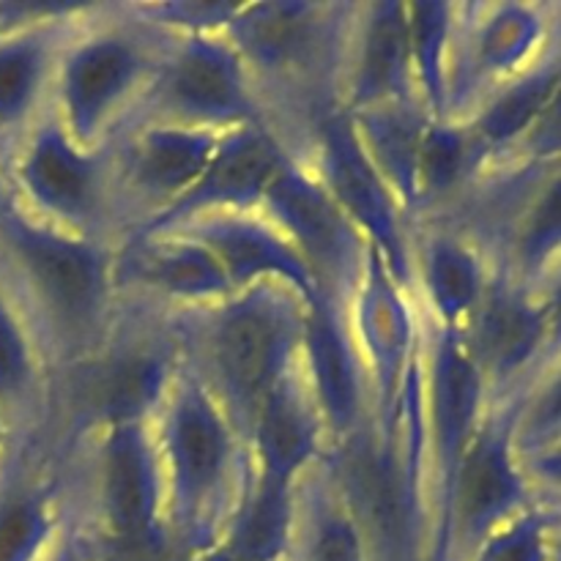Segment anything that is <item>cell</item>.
<instances>
[{
	"mask_svg": "<svg viewBox=\"0 0 561 561\" xmlns=\"http://www.w3.org/2000/svg\"><path fill=\"white\" fill-rule=\"evenodd\" d=\"M301 373L321 411L329 447L359 433L373 420V392L348 307L316 296L307 301Z\"/></svg>",
	"mask_w": 561,
	"mask_h": 561,
	"instance_id": "18",
	"label": "cell"
},
{
	"mask_svg": "<svg viewBox=\"0 0 561 561\" xmlns=\"http://www.w3.org/2000/svg\"><path fill=\"white\" fill-rule=\"evenodd\" d=\"M42 561H91V553H88L85 540L80 537V531L75 529V524L64 526V531L58 535V540L53 542V548L47 551V557Z\"/></svg>",
	"mask_w": 561,
	"mask_h": 561,
	"instance_id": "34",
	"label": "cell"
},
{
	"mask_svg": "<svg viewBox=\"0 0 561 561\" xmlns=\"http://www.w3.org/2000/svg\"><path fill=\"white\" fill-rule=\"evenodd\" d=\"M422 422H425L427 474H431L433 502V548L436 529L453 485L455 469L463 458L466 447L480 431L488 409L493 405L480 367L471 359L463 332L449 327H436L422 316Z\"/></svg>",
	"mask_w": 561,
	"mask_h": 561,
	"instance_id": "10",
	"label": "cell"
},
{
	"mask_svg": "<svg viewBox=\"0 0 561 561\" xmlns=\"http://www.w3.org/2000/svg\"><path fill=\"white\" fill-rule=\"evenodd\" d=\"M420 102L409 42V3L370 0L356 3L345 53L340 104L348 113Z\"/></svg>",
	"mask_w": 561,
	"mask_h": 561,
	"instance_id": "20",
	"label": "cell"
},
{
	"mask_svg": "<svg viewBox=\"0 0 561 561\" xmlns=\"http://www.w3.org/2000/svg\"><path fill=\"white\" fill-rule=\"evenodd\" d=\"M540 296L542 312H546V329H548V343H546V359H542L540 373L551 367L553 362L561 359V261L551 268L542 285L537 288ZM537 373V376H540Z\"/></svg>",
	"mask_w": 561,
	"mask_h": 561,
	"instance_id": "32",
	"label": "cell"
},
{
	"mask_svg": "<svg viewBox=\"0 0 561 561\" xmlns=\"http://www.w3.org/2000/svg\"><path fill=\"white\" fill-rule=\"evenodd\" d=\"M175 548L195 561L222 540L250 482V447L214 394L181 365L151 422Z\"/></svg>",
	"mask_w": 561,
	"mask_h": 561,
	"instance_id": "3",
	"label": "cell"
},
{
	"mask_svg": "<svg viewBox=\"0 0 561 561\" xmlns=\"http://www.w3.org/2000/svg\"><path fill=\"white\" fill-rule=\"evenodd\" d=\"M137 14L170 36L225 33L239 3L228 0H162V3H131Z\"/></svg>",
	"mask_w": 561,
	"mask_h": 561,
	"instance_id": "30",
	"label": "cell"
},
{
	"mask_svg": "<svg viewBox=\"0 0 561 561\" xmlns=\"http://www.w3.org/2000/svg\"><path fill=\"white\" fill-rule=\"evenodd\" d=\"M113 244L66 233L16 206L0 222V272L49 362V370L88 354L118 327Z\"/></svg>",
	"mask_w": 561,
	"mask_h": 561,
	"instance_id": "1",
	"label": "cell"
},
{
	"mask_svg": "<svg viewBox=\"0 0 561 561\" xmlns=\"http://www.w3.org/2000/svg\"><path fill=\"white\" fill-rule=\"evenodd\" d=\"M11 438H14V425H11V420L5 416V411L0 409V466H3L5 453H9L11 447Z\"/></svg>",
	"mask_w": 561,
	"mask_h": 561,
	"instance_id": "36",
	"label": "cell"
},
{
	"mask_svg": "<svg viewBox=\"0 0 561 561\" xmlns=\"http://www.w3.org/2000/svg\"><path fill=\"white\" fill-rule=\"evenodd\" d=\"M493 263L474 239L442 219L414 225V299L436 327L463 329L485 296Z\"/></svg>",
	"mask_w": 561,
	"mask_h": 561,
	"instance_id": "23",
	"label": "cell"
},
{
	"mask_svg": "<svg viewBox=\"0 0 561 561\" xmlns=\"http://www.w3.org/2000/svg\"><path fill=\"white\" fill-rule=\"evenodd\" d=\"M261 214L299 252L318 296L351 307L373 247L305 162L294 157L285 164L263 197Z\"/></svg>",
	"mask_w": 561,
	"mask_h": 561,
	"instance_id": "11",
	"label": "cell"
},
{
	"mask_svg": "<svg viewBox=\"0 0 561 561\" xmlns=\"http://www.w3.org/2000/svg\"><path fill=\"white\" fill-rule=\"evenodd\" d=\"M250 477L268 485L301 488L329 449L321 411L301 373V362L277 383L250 431Z\"/></svg>",
	"mask_w": 561,
	"mask_h": 561,
	"instance_id": "22",
	"label": "cell"
},
{
	"mask_svg": "<svg viewBox=\"0 0 561 561\" xmlns=\"http://www.w3.org/2000/svg\"><path fill=\"white\" fill-rule=\"evenodd\" d=\"M535 504L540 499L515 444V400L493 403L455 469L433 561H469L482 542Z\"/></svg>",
	"mask_w": 561,
	"mask_h": 561,
	"instance_id": "7",
	"label": "cell"
},
{
	"mask_svg": "<svg viewBox=\"0 0 561 561\" xmlns=\"http://www.w3.org/2000/svg\"><path fill=\"white\" fill-rule=\"evenodd\" d=\"M14 206V197H11V184H9V173H5V159L0 153V222L5 219V214L11 211Z\"/></svg>",
	"mask_w": 561,
	"mask_h": 561,
	"instance_id": "35",
	"label": "cell"
},
{
	"mask_svg": "<svg viewBox=\"0 0 561 561\" xmlns=\"http://www.w3.org/2000/svg\"><path fill=\"white\" fill-rule=\"evenodd\" d=\"M135 121H164L214 131L272 126L244 60L222 33L170 36Z\"/></svg>",
	"mask_w": 561,
	"mask_h": 561,
	"instance_id": "9",
	"label": "cell"
},
{
	"mask_svg": "<svg viewBox=\"0 0 561 561\" xmlns=\"http://www.w3.org/2000/svg\"><path fill=\"white\" fill-rule=\"evenodd\" d=\"M179 370L170 316L124 305L102 345L49 370L38 431L69 449L113 427L151 425Z\"/></svg>",
	"mask_w": 561,
	"mask_h": 561,
	"instance_id": "4",
	"label": "cell"
},
{
	"mask_svg": "<svg viewBox=\"0 0 561 561\" xmlns=\"http://www.w3.org/2000/svg\"><path fill=\"white\" fill-rule=\"evenodd\" d=\"M170 33L131 3H93L60 49L49 113L85 148H104L135 121Z\"/></svg>",
	"mask_w": 561,
	"mask_h": 561,
	"instance_id": "5",
	"label": "cell"
},
{
	"mask_svg": "<svg viewBox=\"0 0 561 561\" xmlns=\"http://www.w3.org/2000/svg\"><path fill=\"white\" fill-rule=\"evenodd\" d=\"M469 561H551V507L535 504L510 520Z\"/></svg>",
	"mask_w": 561,
	"mask_h": 561,
	"instance_id": "29",
	"label": "cell"
},
{
	"mask_svg": "<svg viewBox=\"0 0 561 561\" xmlns=\"http://www.w3.org/2000/svg\"><path fill=\"white\" fill-rule=\"evenodd\" d=\"M520 460L540 502L546 496H561V442L548 444L531 455H520Z\"/></svg>",
	"mask_w": 561,
	"mask_h": 561,
	"instance_id": "33",
	"label": "cell"
},
{
	"mask_svg": "<svg viewBox=\"0 0 561 561\" xmlns=\"http://www.w3.org/2000/svg\"><path fill=\"white\" fill-rule=\"evenodd\" d=\"M162 230H181L201 241L219 263L233 294L252 285L274 283L296 290L305 301L318 296L316 279L299 252L261 211L206 214Z\"/></svg>",
	"mask_w": 561,
	"mask_h": 561,
	"instance_id": "21",
	"label": "cell"
},
{
	"mask_svg": "<svg viewBox=\"0 0 561 561\" xmlns=\"http://www.w3.org/2000/svg\"><path fill=\"white\" fill-rule=\"evenodd\" d=\"M49 362L22 312L9 279L0 272V409L14 433L38 431L47 398Z\"/></svg>",
	"mask_w": 561,
	"mask_h": 561,
	"instance_id": "24",
	"label": "cell"
},
{
	"mask_svg": "<svg viewBox=\"0 0 561 561\" xmlns=\"http://www.w3.org/2000/svg\"><path fill=\"white\" fill-rule=\"evenodd\" d=\"M455 3H409V42L420 104L433 121H449V60H453Z\"/></svg>",
	"mask_w": 561,
	"mask_h": 561,
	"instance_id": "26",
	"label": "cell"
},
{
	"mask_svg": "<svg viewBox=\"0 0 561 561\" xmlns=\"http://www.w3.org/2000/svg\"><path fill=\"white\" fill-rule=\"evenodd\" d=\"M351 327L365 359L373 392V420L383 422L398 409L422 348V310L414 294L398 283L370 252L359 290L348 307Z\"/></svg>",
	"mask_w": 561,
	"mask_h": 561,
	"instance_id": "17",
	"label": "cell"
},
{
	"mask_svg": "<svg viewBox=\"0 0 561 561\" xmlns=\"http://www.w3.org/2000/svg\"><path fill=\"white\" fill-rule=\"evenodd\" d=\"M551 561H561V520L553 518V510H551Z\"/></svg>",
	"mask_w": 561,
	"mask_h": 561,
	"instance_id": "37",
	"label": "cell"
},
{
	"mask_svg": "<svg viewBox=\"0 0 561 561\" xmlns=\"http://www.w3.org/2000/svg\"><path fill=\"white\" fill-rule=\"evenodd\" d=\"M93 3H16L0 9V153L49 113L55 69L71 25Z\"/></svg>",
	"mask_w": 561,
	"mask_h": 561,
	"instance_id": "13",
	"label": "cell"
},
{
	"mask_svg": "<svg viewBox=\"0 0 561 561\" xmlns=\"http://www.w3.org/2000/svg\"><path fill=\"white\" fill-rule=\"evenodd\" d=\"M121 301L179 316L233 294L222 268L201 241L181 230H135L113 250Z\"/></svg>",
	"mask_w": 561,
	"mask_h": 561,
	"instance_id": "14",
	"label": "cell"
},
{
	"mask_svg": "<svg viewBox=\"0 0 561 561\" xmlns=\"http://www.w3.org/2000/svg\"><path fill=\"white\" fill-rule=\"evenodd\" d=\"M290 561H370L359 529L323 477L321 466L301 488L299 531Z\"/></svg>",
	"mask_w": 561,
	"mask_h": 561,
	"instance_id": "27",
	"label": "cell"
},
{
	"mask_svg": "<svg viewBox=\"0 0 561 561\" xmlns=\"http://www.w3.org/2000/svg\"><path fill=\"white\" fill-rule=\"evenodd\" d=\"M294 157L312 170L323 190L381 255L383 266L414 294V225L373 168L348 110H323L301 135Z\"/></svg>",
	"mask_w": 561,
	"mask_h": 561,
	"instance_id": "8",
	"label": "cell"
},
{
	"mask_svg": "<svg viewBox=\"0 0 561 561\" xmlns=\"http://www.w3.org/2000/svg\"><path fill=\"white\" fill-rule=\"evenodd\" d=\"M460 332L493 403L520 398L546 359L548 329L540 296L499 266Z\"/></svg>",
	"mask_w": 561,
	"mask_h": 561,
	"instance_id": "15",
	"label": "cell"
},
{
	"mask_svg": "<svg viewBox=\"0 0 561 561\" xmlns=\"http://www.w3.org/2000/svg\"><path fill=\"white\" fill-rule=\"evenodd\" d=\"M373 168L381 173L405 217L416 219V168L420 148L431 115L420 102L387 104V107L348 113Z\"/></svg>",
	"mask_w": 561,
	"mask_h": 561,
	"instance_id": "25",
	"label": "cell"
},
{
	"mask_svg": "<svg viewBox=\"0 0 561 561\" xmlns=\"http://www.w3.org/2000/svg\"><path fill=\"white\" fill-rule=\"evenodd\" d=\"M290 159L294 151L272 126L255 124L225 131L201 181L168 214L137 230L173 228L206 214L261 211L268 186Z\"/></svg>",
	"mask_w": 561,
	"mask_h": 561,
	"instance_id": "19",
	"label": "cell"
},
{
	"mask_svg": "<svg viewBox=\"0 0 561 561\" xmlns=\"http://www.w3.org/2000/svg\"><path fill=\"white\" fill-rule=\"evenodd\" d=\"M5 173L14 206L38 222L113 247L129 233L107 151L80 146L53 113L11 148Z\"/></svg>",
	"mask_w": 561,
	"mask_h": 561,
	"instance_id": "6",
	"label": "cell"
},
{
	"mask_svg": "<svg viewBox=\"0 0 561 561\" xmlns=\"http://www.w3.org/2000/svg\"><path fill=\"white\" fill-rule=\"evenodd\" d=\"M561 442V359L540 373L520 398H515V444L531 455Z\"/></svg>",
	"mask_w": 561,
	"mask_h": 561,
	"instance_id": "28",
	"label": "cell"
},
{
	"mask_svg": "<svg viewBox=\"0 0 561 561\" xmlns=\"http://www.w3.org/2000/svg\"><path fill=\"white\" fill-rule=\"evenodd\" d=\"M69 515L64 449L42 431L14 433L0 466V561H42Z\"/></svg>",
	"mask_w": 561,
	"mask_h": 561,
	"instance_id": "16",
	"label": "cell"
},
{
	"mask_svg": "<svg viewBox=\"0 0 561 561\" xmlns=\"http://www.w3.org/2000/svg\"><path fill=\"white\" fill-rule=\"evenodd\" d=\"M305 312L296 290L263 283L170 316L181 365L214 394L244 442L268 394L299 367Z\"/></svg>",
	"mask_w": 561,
	"mask_h": 561,
	"instance_id": "2",
	"label": "cell"
},
{
	"mask_svg": "<svg viewBox=\"0 0 561 561\" xmlns=\"http://www.w3.org/2000/svg\"><path fill=\"white\" fill-rule=\"evenodd\" d=\"M557 159H561V80L557 91H553L551 102L546 104L542 115L537 118V124L531 126V131L524 137L518 151H515L507 162L540 164L557 162Z\"/></svg>",
	"mask_w": 561,
	"mask_h": 561,
	"instance_id": "31",
	"label": "cell"
},
{
	"mask_svg": "<svg viewBox=\"0 0 561 561\" xmlns=\"http://www.w3.org/2000/svg\"><path fill=\"white\" fill-rule=\"evenodd\" d=\"M222 137L214 129L135 121L104 146L129 233L168 214L201 181Z\"/></svg>",
	"mask_w": 561,
	"mask_h": 561,
	"instance_id": "12",
	"label": "cell"
}]
</instances>
